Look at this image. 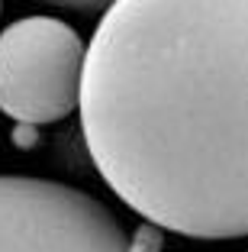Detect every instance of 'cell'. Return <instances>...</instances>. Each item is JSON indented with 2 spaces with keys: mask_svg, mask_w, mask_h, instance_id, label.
I'll return each instance as SVG.
<instances>
[{
  "mask_svg": "<svg viewBox=\"0 0 248 252\" xmlns=\"http://www.w3.org/2000/svg\"><path fill=\"white\" fill-rule=\"evenodd\" d=\"M87 45L71 23L23 16L0 30V113L23 126L61 123L81 104Z\"/></svg>",
  "mask_w": 248,
  "mask_h": 252,
  "instance_id": "cell-2",
  "label": "cell"
},
{
  "mask_svg": "<svg viewBox=\"0 0 248 252\" xmlns=\"http://www.w3.org/2000/svg\"><path fill=\"white\" fill-rule=\"evenodd\" d=\"M0 7H3V0H0Z\"/></svg>",
  "mask_w": 248,
  "mask_h": 252,
  "instance_id": "cell-5",
  "label": "cell"
},
{
  "mask_svg": "<svg viewBox=\"0 0 248 252\" xmlns=\"http://www.w3.org/2000/svg\"><path fill=\"white\" fill-rule=\"evenodd\" d=\"M78 110L94 168L142 220L248 236V0H113Z\"/></svg>",
  "mask_w": 248,
  "mask_h": 252,
  "instance_id": "cell-1",
  "label": "cell"
},
{
  "mask_svg": "<svg viewBox=\"0 0 248 252\" xmlns=\"http://www.w3.org/2000/svg\"><path fill=\"white\" fill-rule=\"evenodd\" d=\"M52 7H61V10H78V13H100L107 10L113 0H45Z\"/></svg>",
  "mask_w": 248,
  "mask_h": 252,
  "instance_id": "cell-4",
  "label": "cell"
},
{
  "mask_svg": "<svg viewBox=\"0 0 248 252\" xmlns=\"http://www.w3.org/2000/svg\"><path fill=\"white\" fill-rule=\"evenodd\" d=\"M0 252H145L110 207L78 188L0 175Z\"/></svg>",
  "mask_w": 248,
  "mask_h": 252,
  "instance_id": "cell-3",
  "label": "cell"
}]
</instances>
